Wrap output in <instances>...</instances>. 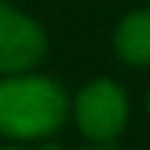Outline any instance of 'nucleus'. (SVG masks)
Segmentation results:
<instances>
[{
    "mask_svg": "<svg viewBox=\"0 0 150 150\" xmlns=\"http://www.w3.org/2000/svg\"><path fill=\"white\" fill-rule=\"evenodd\" d=\"M35 150H62V147L53 144V141H47V144H41V147H35Z\"/></svg>",
    "mask_w": 150,
    "mask_h": 150,
    "instance_id": "6",
    "label": "nucleus"
},
{
    "mask_svg": "<svg viewBox=\"0 0 150 150\" xmlns=\"http://www.w3.org/2000/svg\"><path fill=\"white\" fill-rule=\"evenodd\" d=\"M147 109H150V94H147Z\"/></svg>",
    "mask_w": 150,
    "mask_h": 150,
    "instance_id": "8",
    "label": "nucleus"
},
{
    "mask_svg": "<svg viewBox=\"0 0 150 150\" xmlns=\"http://www.w3.org/2000/svg\"><path fill=\"white\" fill-rule=\"evenodd\" d=\"M47 56L44 27L12 3H0V77L30 74Z\"/></svg>",
    "mask_w": 150,
    "mask_h": 150,
    "instance_id": "3",
    "label": "nucleus"
},
{
    "mask_svg": "<svg viewBox=\"0 0 150 150\" xmlns=\"http://www.w3.org/2000/svg\"><path fill=\"white\" fill-rule=\"evenodd\" d=\"M115 53L127 65H150V9L129 12L118 24Z\"/></svg>",
    "mask_w": 150,
    "mask_h": 150,
    "instance_id": "4",
    "label": "nucleus"
},
{
    "mask_svg": "<svg viewBox=\"0 0 150 150\" xmlns=\"http://www.w3.org/2000/svg\"><path fill=\"white\" fill-rule=\"evenodd\" d=\"M147 3H150V0H147Z\"/></svg>",
    "mask_w": 150,
    "mask_h": 150,
    "instance_id": "9",
    "label": "nucleus"
},
{
    "mask_svg": "<svg viewBox=\"0 0 150 150\" xmlns=\"http://www.w3.org/2000/svg\"><path fill=\"white\" fill-rule=\"evenodd\" d=\"M127 115H129L127 94L112 80H94L74 97V121L80 132L94 144H106L115 135H121Z\"/></svg>",
    "mask_w": 150,
    "mask_h": 150,
    "instance_id": "2",
    "label": "nucleus"
},
{
    "mask_svg": "<svg viewBox=\"0 0 150 150\" xmlns=\"http://www.w3.org/2000/svg\"><path fill=\"white\" fill-rule=\"evenodd\" d=\"M86 150H109V147H86Z\"/></svg>",
    "mask_w": 150,
    "mask_h": 150,
    "instance_id": "7",
    "label": "nucleus"
},
{
    "mask_svg": "<svg viewBox=\"0 0 150 150\" xmlns=\"http://www.w3.org/2000/svg\"><path fill=\"white\" fill-rule=\"evenodd\" d=\"M0 150H30V147H24V144H0Z\"/></svg>",
    "mask_w": 150,
    "mask_h": 150,
    "instance_id": "5",
    "label": "nucleus"
},
{
    "mask_svg": "<svg viewBox=\"0 0 150 150\" xmlns=\"http://www.w3.org/2000/svg\"><path fill=\"white\" fill-rule=\"evenodd\" d=\"M65 88L44 74L0 77V135L12 144L50 138L68 118Z\"/></svg>",
    "mask_w": 150,
    "mask_h": 150,
    "instance_id": "1",
    "label": "nucleus"
}]
</instances>
